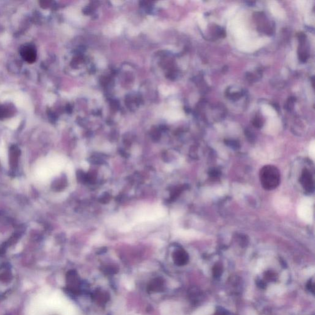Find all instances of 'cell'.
Returning <instances> with one entry per match:
<instances>
[{
  "label": "cell",
  "instance_id": "1",
  "mask_svg": "<svg viewBox=\"0 0 315 315\" xmlns=\"http://www.w3.org/2000/svg\"><path fill=\"white\" fill-rule=\"evenodd\" d=\"M260 178L265 189L272 190L278 185L280 176L278 170L275 166L266 165L261 169Z\"/></svg>",
  "mask_w": 315,
  "mask_h": 315
},
{
  "label": "cell",
  "instance_id": "2",
  "mask_svg": "<svg viewBox=\"0 0 315 315\" xmlns=\"http://www.w3.org/2000/svg\"><path fill=\"white\" fill-rule=\"evenodd\" d=\"M20 55L28 63H33L36 58V51L34 46L31 45H25L20 49Z\"/></svg>",
  "mask_w": 315,
  "mask_h": 315
},
{
  "label": "cell",
  "instance_id": "3",
  "mask_svg": "<svg viewBox=\"0 0 315 315\" xmlns=\"http://www.w3.org/2000/svg\"><path fill=\"white\" fill-rule=\"evenodd\" d=\"M298 213L302 220L309 222L312 218V208L310 202L308 200L303 201L298 208Z\"/></svg>",
  "mask_w": 315,
  "mask_h": 315
},
{
  "label": "cell",
  "instance_id": "4",
  "mask_svg": "<svg viewBox=\"0 0 315 315\" xmlns=\"http://www.w3.org/2000/svg\"><path fill=\"white\" fill-rule=\"evenodd\" d=\"M301 182L305 190L310 191L313 189V181L312 175L307 170H304L302 173Z\"/></svg>",
  "mask_w": 315,
  "mask_h": 315
},
{
  "label": "cell",
  "instance_id": "5",
  "mask_svg": "<svg viewBox=\"0 0 315 315\" xmlns=\"http://www.w3.org/2000/svg\"><path fill=\"white\" fill-rule=\"evenodd\" d=\"M174 259L175 263L178 265H184L187 263L188 260V255L184 250H177L174 254Z\"/></svg>",
  "mask_w": 315,
  "mask_h": 315
},
{
  "label": "cell",
  "instance_id": "6",
  "mask_svg": "<svg viewBox=\"0 0 315 315\" xmlns=\"http://www.w3.org/2000/svg\"><path fill=\"white\" fill-rule=\"evenodd\" d=\"M20 153V150L17 147H13L10 149V164L13 167H15L17 164V158Z\"/></svg>",
  "mask_w": 315,
  "mask_h": 315
},
{
  "label": "cell",
  "instance_id": "7",
  "mask_svg": "<svg viewBox=\"0 0 315 315\" xmlns=\"http://www.w3.org/2000/svg\"><path fill=\"white\" fill-rule=\"evenodd\" d=\"M223 268L222 265L220 264H217L214 265L212 269V273L215 277H218L222 274Z\"/></svg>",
  "mask_w": 315,
  "mask_h": 315
},
{
  "label": "cell",
  "instance_id": "8",
  "mask_svg": "<svg viewBox=\"0 0 315 315\" xmlns=\"http://www.w3.org/2000/svg\"><path fill=\"white\" fill-rule=\"evenodd\" d=\"M9 110L4 105H0V119H3L9 116Z\"/></svg>",
  "mask_w": 315,
  "mask_h": 315
},
{
  "label": "cell",
  "instance_id": "9",
  "mask_svg": "<svg viewBox=\"0 0 315 315\" xmlns=\"http://www.w3.org/2000/svg\"><path fill=\"white\" fill-rule=\"evenodd\" d=\"M295 101H296V98L293 97H291L289 99H288L287 102V103L286 104V105H285V107H286L287 110L291 111L293 109V104H294Z\"/></svg>",
  "mask_w": 315,
  "mask_h": 315
},
{
  "label": "cell",
  "instance_id": "10",
  "mask_svg": "<svg viewBox=\"0 0 315 315\" xmlns=\"http://www.w3.org/2000/svg\"><path fill=\"white\" fill-rule=\"evenodd\" d=\"M253 125L256 127H261V126H263V120L262 119H261L260 117L259 116H256L255 118H254V120H253Z\"/></svg>",
  "mask_w": 315,
  "mask_h": 315
},
{
  "label": "cell",
  "instance_id": "11",
  "mask_svg": "<svg viewBox=\"0 0 315 315\" xmlns=\"http://www.w3.org/2000/svg\"><path fill=\"white\" fill-rule=\"evenodd\" d=\"M227 97L233 100H238L242 96L241 92H234V93H228L227 94Z\"/></svg>",
  "mask_w": 315,
  "mask_h": 315
},
{
  "label": "cell",
  "instance_id": "12",
  "mask_svg": "<svg viewBox=\"0 0 315 315\" xmlns=\"http://www.w3.org/2000/svg\"><path fill=\"white\" fill-rule=\"evenodd\" d=\"M276 278V275L274 273L271 271H267L265 273V279L267 280H275Z\"/></svg>",
  "mask_w": 315,
  "mask_h": 315
},
{
  "label": "cell",
  "instance_id": "13",
  "mask_svg": "<svg viewBox=\"0 0 315 315\" xmlns=\"http://www.w3.org/2000/svg\"><path fill=\"white\" fill-rule=\"evenodd\" d=\"M298 39L300 42V44L305 43L306 41V36L303 33H300L298 35Z\"/></svg>",
  "mask_w": 315,
  "mask_h": 315
},
{
  "label": "cell",
  "instance_id": "14",
  "mask_svg": "<svg viewBox=\"0 0 315 315\" xmlns=\"http://www.w3.org/2000/svg\"><path fill=\"white\" fill-rule=\"evenodd\" d=\"M307 287L309 291H311L313 293H314V284L312 281H309L308 282V283L307 284Z\"/></svg>",
  "mask_w": 315,
  "mask_h": 315
},
{
  "label": "cell",
  "instance_id": "15",
  "mask_svg": "<svg viewBox=\"0 0 315 315\" xmlns=\"http://www.w3.org/2000/svg\"><path fill=\"white\" fill-rule=\"evenodd\" d=\"M257 285L261 288H264V287H265V282L263 281H261V280L260 281H260H259V282H257Z\"/></svg>",
  "mask_w": 315,
  "mask_h": 315
},
{
  "label": "cell",
  "instance_id": "16",
  "mask_svg": "<svg viewBox=\"0 0 315 315\" xmlns=\"http://www.w3.org/2000/svg\"><path fill=\"white\" fill-rule=\"evenodd\" d=\"M214 315H226V314L222 311H217Z\"/></svg>",
  "mask_w": 315,
  "mask_h": 315
}]
</instances>
